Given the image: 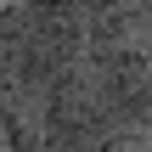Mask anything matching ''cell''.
Segmentation results:
<instances>
[{"instance_id":"1","label":"cell","mask_w":152,"mask_h":152,"mask_svg":"<svg viewBox=\"0 0 152 152\" xmlns=\"http://www.w3.org/2000/svg\"><path fill=\"white\" fill-rule=\"evenodd\" d=\"M90 152H152V135H130V130H113V135H102Z\"/></svg>"},{"instance_id":"2","label":"cell","mask_w":152,"mask_h":152,"mask_svg":"<svg viewBox=\"0 0 152 152\" xmlns=\"http://www.w3.org/2000/svg\"><path fill=\"white\" fill-rule=\"evenodd\" d=\"M0 152H6V147H0Z\"/></svg>"}]
</instances>
